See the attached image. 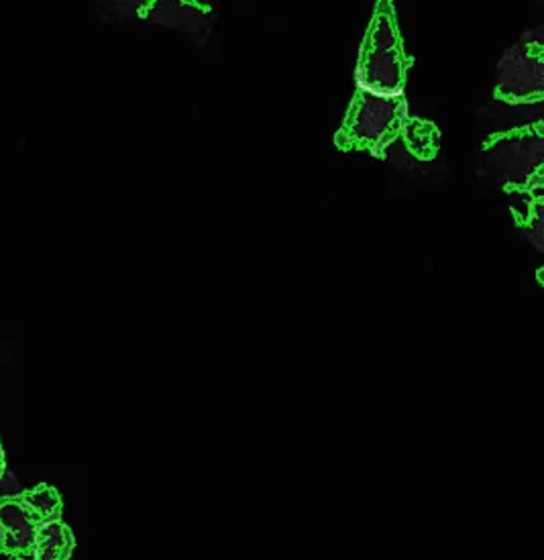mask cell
<instances>
[{
	"label": "cell",
	"mask_w": 544,
	"mask_h": 560,
	"mask_svg": "<svg viewBox=\"0 0 544 560\" xmlns=\"http://www.w3.org/2000/svg\"><path fill=\"white\" fill-rule=\"evenodd\" d=\"M543 84V42L526 35L501 59L496 98L510 104H541Z\"/></svg>",
	"instance_id": "3957f363"
},
{
	"label": "cell",
	"mask_w": 544,
	"mask_h": 560,
	"mask_svg": "<svg viewBox=\"0 0 544 560\" xmlns=\"http://www.w3.org/2000/svg\"><path fill=\"white\" fill-rule=\"evenodd\" d=\"M7 472V463H4V453H2V446H0V475Z\"/></svg>",
	"instance_id": "ba28073f"
},
{
	"label": "cell",
	"mask_w": 544,
	"mask_h": 560,
	"mask_svg": "<svg viewBox=\"0 0 544 560\" xmlns=\"http://www.w3.org/2000/svg\"><path fill=\"white\" fill-rule=\"evenodd\" d=\"M37 524L16 500L0 502V552L16 560H33Z\"/></svg>",
	"instance_id": "277c9868"
},
{
	"label": "cell",
	"mask_w": 544,
	"mask_h": 560,
	"mask_svg": "<svg viewBox=\"0 0 544 560\" xmlns=\"http://www.w3.org/2000/svg\"><path fill=\"white\" fill-rule=\"evenodd\" d=\"M19 502L35 520L37 526H42L45 522L59 520L61 516V498L54 487L39 486L33 491H23Z\"/></svg>",
	"instance_id": "52a82bcc"
},
{
	"label": "cell",
	"mask_w": 544,
	"mask_h": 560,
	"mask_svg": "<svg viewBox=\"0 0 544 560\" xmlns=\"http://www.w3.org/2000/svg\"><path fill=\"white\" fill-rule=\"evenodd\" d=\"M0 560H16V559H13V557H9V555H2V552H0Z\"/></svg>",
	"instance_id": "9c48e42d"
},
{
	"label": "cell",
	"mask_w": 544,
	"mask_h": 560,
	"mask_svg": "<svg viewBox=\"0 0 544 560\" xmlns=\"http://www.w3.org/2000/svg\"><path fill=\"white\" fill-rule=\"evenodd\" d=\"M410 66L413 59L404 51L396 9L390 0H380L359 51L355 72L357 90L380 96H404Z\"/></svg>",
	"instance_id": "6da1fadb"
},
{
	"label": "cell",
	"mask_w": 544,
	"mask_h": 560,
	"mask_svg": "<svg viewBox=\"0 0 544 560\" xmlns=\"http://www.w3.org/2000/svg\"><path fill=\"white\" fill-rule=\"evenodd\" d=\"M406 118L408 104L404 96H380L355 90L335 143L340 151L385 158V149L400 139Z\"/></svg>",
	"instance_id": "7a4b0ae2"
},
{
	"label": "cell",
	"mask_w": 544,
	"mask_h": 560,
	"mask_svg": "<svg viewBox=\"0 0 544 560\" xmlns=\"http://www.w3.org/2000/svg\"><path fill=\"white\" fill-rule=\"evenodd\" d=\"M74 546V534L61 520L45 522L37 528L33 560H70Z\"/></svg>",
	"instance_id": "5b68a950"
},
{
	"label": "cell",
	"mask_w": 544,
	"mask_h": 560,
	"mask_svg": "<svg viewBox=\"0 0 544 560\" xmlns=\"http://www.w3.org/2000/svg\"><path fill=\"white\" fill-rule=\"evenodd\" d=\"M402 141L406 149L420 162H430L437 158L441 149V133L439 129L425 118H406L402 127Z\"/></svg>",
	"instance_id": "8992f818"
}]
</instances>
